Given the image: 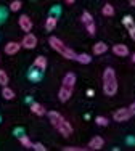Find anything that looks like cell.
<instances>
[{"mask_svg":"<svg viewBox=\"0 0 135 151\" xmlns=\"http://www.w3.org/2000/svg\"><path fill=\"white\" fill-rule=\"evenodd\" d=\"M105 145V140L101 137H93V138L88 142V150H100Z\"/></svg>","mask_w":135,"mask_h":151,"instance_id":"cell-11","label":"cell"},{"mask_svg":"<svg viewBox=\"0 0 135 151\" xmlns=\"http://www.w3.org/2000/svg\"><path fill=\"white\" fill-rule=\"evenodd\" d=\"M21 6H23V3H21V0H13L11 3H10V10L11 12H19Z\"/></svg>","mask_w":135,"mask_h":151,"instance_id":"cell-21","label":"cell"},{"mask_svg":"<svg viewBox=\"0 0 135 151\" xmlns=\"http://www.w3.org/2000/svg\"><path fill=\"white\" fill-rule=\"evenodd\" d=\"M19 50H21V44H18V42H8V44L5 45L6 55H16Z\"/></svg>","mask_w":135,"mask_h":151,"instance_id":"cell-10","label":"cell"},{"mask_svg":"<svg viewBox=\"0 0 135 151\" xmlns=\"http://www.w3.org/2000/svg\"><path fill=\"white\" fill-rule=\"evenodd\" d=\"M101 13L105 16H113V15H114V6H113L111 3H106V5L101 8Z\"/></svg>","mask_w":135,"mask_h":151,"instance_id":"cell-19","label":"cell"},{"mask_svg":"<svg viewBox=\"0 0 135 151\" xmlns=\"http://www.w3.org/2000/svg\"><path fill=\"white\" fill-rule=\"evenodd\" d=\"M0 85H8V74L0 69Z\"/></svg>","mask_w":135,"mask_h":151,"instance_id":"cell-22","label":"cell"},{"mask_svg":"<svg viewBox=\"0 0 135 151\" xmlns=\"http://www.w3.org/2000/svg\"><path fill=\"white\" fill-rule=\"evenodd\" d=\"M103 92L109 96L116 95L118 92V79H116V73L113 68H106L103 73Z\"/></svg>","mask_w":135,"mask_h":151,"instance_id":"cell-2","label":"cell"},{"mask_svg":"<svg viewBox=\"0 0 135 151\" xmlns=\"http://www.w3.org/2000/svg\"><path fill=\"white\" fill-rule=\"evenodd\" d=\"M108 52V45L105 44V42H97V44L93 45V53L95 55H103V53Z\"/></svg>","mask_w":135,"mask_h":151,"instance_id":"cell-15","label":"cell"},{"mask_svg":"<svg viewBox=\"0 0 135 151\" xmlns=\"http://www.w3.org/2000/svg\"><path fill=\"white\" fill-rule=\"evenodd\" d=\"M35 45H37V37L34 34H31V32H26V35L21 40V47L27 48V50H32V48H35Z\"/></svg>","mask_w":135,"mask_h":151,"instance_id":"cell-6","label":"cell"},{"mask_svg":"<svg viewBox=\"0 0 135 151\" xmlns=\"http://www.w3.org/2000/svg\"><path fill=\"white\" fill-rule=\"evenodd\" d=\"M3 18H5V12H3V10H0V21H2Z\"/></svg>","mask_w":135,"mask_h":151,"instance_id":"cell-30","label":"cell"},{"mask_svg":"<svg viewBox=\"0 0 135 151\" xmlns=\"http://www.w3.org/2000/svg\"><path fill=\"white\" fill-rule=\"evenodd\" d=\"M93 93H95L93 90H88V92H87V95H88V96H93Z\"/></svg>","mask_w":135,"mask_h":151,"instance_id":"cell-31","label":"cell"},{"mask_svg":"<svg viewBox=\"0 0 135 151\" xmlns=\"http://www.w3.org/2000/svg\"><path fill=\"white\" fill-rule=\"evenodd\" d=\"M48 44H50V47L55 52H58L60 55L65 56L66 60H76V52H74L73 48H69L60 37H50L48 39Z\"/></svg>","mask_w":135,"mask_h":151,"instance_id":"cell-3","label":"cell"},{"mask_svg":"<svg viewBox=\"0 0 135 151\" xmlns=\"http://www.w3.org/2000/svg\"><path fill=\"white\" fill-rule=\"evenodd\" d=\"M66 2H68V3H74L76 0H66Z\"/></svg>","mask_w":135,"mask_h":151,"instance_id":"cell-33","label":"cell"},{"mask_svg":"<svg viewBox=\"0 0 135 151\" xmlns=\"http://www.w3.org/2000/svg\"><path fill=\"white\" fill-rule=\"evenodd\" d=\"M76 61L80 64H88L92 61V56L88 53H79V55H76Z\"/></svg>","mask_w":135,"mask_h":151,"instance_id":"cell-16","label":"cell"},{"mask_svg":"<svg viewBox=\"0 0 135 151\" xmlns=\"http://www.w3.org/2000/svg\"><path fill=\"white\" fill-rule=\"evenodd\" d=\"M65 87H69V88H74V85H76V76H74L73 73H68L65 76V79H63V84Z\"/></svg>","mask_w":135,"mask_h":151,"instance_id":"cell-12","label":"cell"},{"mask_svg":"<svg viewBox=\"0 0 135 151\" xmlns=\"http://www.w3.org/2000/svg\"><path fill=\"white\" fill-rule=\"evenodd\" d=\"M122 24L126 27H130V26H134V24H135V21H134L132 16H124L122 18Z\"/></svg>","mask_w":135,"mask_h":151,"instance_id":"cell-23","label":"cell"},{"mask_svg":"<svg viewBox=\"0 0 135 151\" xmlns=\"http://www.w3.org/2000/svg\"><path fill=\"white\" fill-rule=\"evenodd\" d=\"M113 53L116 56H127L129 55V48L124 44H116V45H113Z\"/></svg>","mask_w":135,"mask_h":151,"instance_id":"cell-9","label":"cell"},{"mask_svg":"<svg viewBox=\"0 0 135 151\" xmlns=\"http://www.w3.org/2000/svg\"><path fill=\"white\" fill-rule=\"evenodd\" d=\"M129 109H130V113H132V116H135V101L132 103V105H130Z\"/></svg>","mask_w":135,"mask_h":151,"instance_id":"cell-29","label":"cell"},{"mask_svg":"<svg viewBox=\"0 0 135 151\" xmlns=\"http://www.w3.org/2000/svg\"><path fill=\"white\" fill-rule=\"evenodd\" d=\"M18 23H19L21 31H24V32H31V29H32V21H31V18L26 16V15H21Z\"/></svg>","mask_w":135,"mask_h":151,"instance_id":"cell-7","label":"cell"},{"mask_svg":"<svg viewBox=\"0 0 135 151\" xmlns=\"http://www.w3.org/2000/svg\"><path fill=\"white\" fill-rule=\"evenodd\" d=\"M132 61H134V63H135V53H134V55H132Z\"/></svg>","mask_w":135,"mask_h":151,"instance_id":"cell-34","label":"cell"},{"mask_svg":"<svg viewBox=\"0 0 135 151\" xmlns=\"http://www.w3.org/2000/svg\"><path fill=\"white\" fill-rule=\"evenodd\" d=\"M32 148L37 150V151H45V150H47L44 145H42V143H32Z\"/></svg>","mask_w":135,"mask_h":151,"instance_id":"cell-26","label":"cell"},{"mask_svg":"<svg viewBox=\"0 0 135 151\" xmlns=\"http://www.w3.org/2000/svg\"><path fill=\"white\" fill-rule=\"evenodd\" d=\"M47 116H48V119H50L52 125L60 132V135L69 137L71 134H73V125H71L60 113H56V111H50V113H47Z\"/></svg>","mask_w":135,"mask_h":151,"instance_id":"cell-1","label":"cell"},{"mask_svg":"<svg viewBox=\"0 0 135 151\" xmlns=\"http://www.w3.org/2000/svg\"><path fill=\"white\" fill-rule=\"evenodd\" d=\"M127 29H129V34H130V37H132L134 40H135V24H134V26H130V27H127Z\"/></svg>","mask_w":135,"mask_h":151,"instance_id":"cell-28","label":"cell"},{"mask_svg":"<svg viewBox=\"0 0 135 151\" xmlns=\"http://www.w3.org/2000/svg\"><path fill=\"white\" fill-rule=\"evenodd\" d=\"M129 3H130L132 6H135V0H129Z\"/></svg>","mask_w":135,"mask_h":151,"instance_id":"cell-32","label":"cell"},{"mask_svg":"<svg viewBox=\"0 0 135 151\" xmlns=\"http://www.w3.org/2000/svg\"><path fill=\"white\" fill-rule=\"evenodd\" d=\"M132 117V113H130L129 108H119L118 111H114L113 114V119L116 122H124V121H129Z\"/></svg>","mask_w":135,"mask_h":151,"instance_id":"cell-5","label":"cell"},{"mask_svg":"<svg viewBox=\"0 0 135 151\" xmlns=\"http://www.w3.org/2000/svg\"><path fill=\"white\" fill-rule=\"evenodd\" d=\"M34 68L35 69H40V71H45L47 69V58L45 56H37L34 60Z\"/></svg>","mask_w":135,"mask_h":151,"instance_id":"cell-13","label":"cell"},{"mask_svg":"<svg viewBox=\"0 0 135 151\" xmlns=\"http://www.w3.org/2000/svg\"><path fill=\"white\" fill-rule=\"evenodd\" d=\"M56 23H58V19H56L55 16L47 18V21H45V29H47V31H53L56 27Z\"/></svg>","mask_w":135,"mask_h":151,"instance_id":"cell-17","label":"cell"},{"mask_svg":"<svg viewBox=\"0 0 135 151\" xmlns=\"http://www.w3.org/2000/svg\"><path fill=\"white\" fill-rule=\"evenodd\" d=\"M84 148H79V146H66L65 151H82Z\"/></svg>","mask_w":135,"mask_h":151,"instance_id":"cell-27","label":"cell"},{"mask_svg":"<svg viewBox=\"0 0 135 151\" xmlns=\"http://www.w3.org/2000/svg\"><path fill=\"white\" fill-rule=\"evenodd\" d=\"M71 95H73V88L61 85V88H60V92H58V98H60V101H63V103L68 101V100L71 98Z\"/></svg>","mask_w":135,"mask_h":151,"instance_id":"cell-8","label":"cell"},{"mask_svg":"<svg viewBox=\"0 0 135 151\" xmlns=\"http://www.w3.org/2000/svg\"><path fill=\"white\" fill-rule=\"evenodd\" d=\"M80 19H82V23L85 24V29L90 35H95V32H97V26H95L93 23V16L90 15L88 12H84L82 16H80Z\"/></svg>","mask_w":135,"mask_h":151,"instance_id":"cell-4","label":"cell"},{"mask_svg":"<svg viewBox=\"0 0 135 151\" xmlns=\"http://www.w3.org/2000/svg\"><path fill=\"white\" fill-rule=\"evenodd\" d=\"M19 143L24 146V148H32V142H31V138H29V137H26V135H21L19 137Z\"/></svg>","mask_w":135,"mask_h":151,"instance_id":"cell-20","label":"cell"},{"mask_svg":"<svg viewBox=\"0 0 135 151\" xmlns=\"http://www.w3.org/2000/svg\"><path fill=\"white\" fill-rule=\"evenodd\" d=\"M2 96L5 100H13L15 98V92L11 90V88H8L6 85H3V88H2Z\"/></svg>","mask_w":135,"mask_h":151,"instance_id":"cell-18","label":"cell"},{"mask_svg":"<svg viewBox=\"0 0 135 151\" xmlns=\"http://www.w3.org/2000/svg\"><path fill=\"white\" fill-rule=\"evenodd\" d=\"M29 79L31 81H39V79H40V74L37 73V71H35V68L32 71H31V76H29Z\"/></svg>","mask_w":135,"mask_h":151,"instance_id":"cell-25","label":"cell"},{"mask_svg":"<svg viewBox=\"0 0 135 151\" xmlns=\"http://www.w3.org/2000/svg\"><path fill=\"white\" fill-rule=\"evenodd\" d=\"M95 122H97L98 125H101V127H106V125H108V117H105V116H98L97 119H95Z\"/></svg>","mask_w":135,"mask_h":151,"instance_id":"cell-24","label":"cell"},{"mask_svg":"<svg viewBox=\"0 0 135 151\" xmlns=\"http://www.w3.org/2000/svg\"><path fill=\"white\" fill-rule=\"evenodd\" d=\"M31 111H32L35 116H45V114H47V109H45L40 103H32V105H31Z\"/></svg>","mask_w":135,"mask_h":151,"instance_id":"cell-14","label":"cell"}]
</instances>
